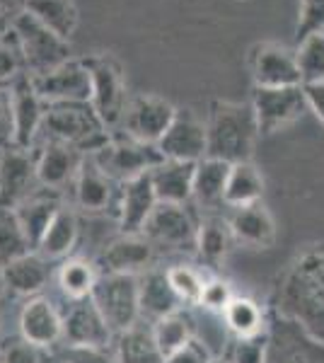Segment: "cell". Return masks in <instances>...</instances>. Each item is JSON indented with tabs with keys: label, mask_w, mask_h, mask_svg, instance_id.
Returning a JSON list of instances; mask_svg holds the SVG:
<instances>
[{
	"label": "cell",
	"mask_w": 324,
	"mask_h": 363,
	"mask_svg": "<svg viewBox=\"0 0 324 363\" xmlns=\"http://www.w3.org/2000/svg\"><path fill=\"white\" fill-rule=\"evenodd\" d=\"M208 133V155L235 162L252 160L259 133L257 114L252 102H228V99H213L206 121Z\"/></svg>",
	"instance_id": "1"
},
{
	"label": "cell",
	"mask_w": 324,
	"mask_h": 363,
	"mask_svg": "<svg viewBox=\"0 0 324 363\" xmlns=\"http://www.w3.org/2000/svg\"><path fill=\"white\" fill-rule=\"evenodd\" d=\"M41 136L44 140H58L92 155L111 138V131L102 124L90 102H68L46 107Z\"/></svg>",
	"instance_id": "2"
},
{
	"label": "cell",
	"mask_w": 324,
	"mask_h": 363,
	"mask_svg": "<svg viewBox=\"0 0 324 363\" xmlns=\"http://www.w3.org/2000/svg\"><path fill=\"white\" fill-rule=\"evenodd\" d=\"M284 308L308 327H324V252L312 250L286 279Z\"/></svg>",
	"instance_id": "3"
},
{
	"label": "cell",
	"mask_w": 324,
	"mask_h": 363,
	"mask_svg": "<svg viewBox=\"0 0 324 363\" xmlns=\"http://www.w3.org/2000/svg\"><path fill=\"white\" fill-rule=\"evenodd\" d=\"M10 29L17 39L25 70L29 75H44L66 63L68 58H73L70 56V42L54 34L29 13H20L15 20H10Z\"/></svg>",
	"instance_id": "4"
},
{
	"label": "cell",
	"mask_w": 324,
	"mask_h": 363,
	"mask_svg": "<svg viewBox=\"0 0 324 363\" xmlns=\"http://www.w3.org/2000/svg\"><path fill=\"white\" fill-rule=\"evenodd\" d=\"M87 68L92 75V109L102 119V124L114 131L121 126L123 112H126V73L121 61L109 51L87 56Z\"/></svg>",
	"instance_id": "5"
},
{
	"label": "cell",
	"mask_w": 324,
	"mask_h": 363,
	"mask_svg": "<svg viewBox=\"0 0 324 363\" xmlns=\"http://www.w3.org/2000/svg\"><path fill=\"white\" fill-rule=\"evenodd\" d=\"M92 301L114 335L131 330L140 320V281L133 274H99Z\"/></svg>",
	"instance_id": "6"
},
{
	"label": "cell",
	"mask_w": 324,
	"mask_h": 363,
	"mask_svg": "<svg viewBox=\"0 0 324 363\" xmlns=\"http://www.w3.org/2000/svg\"><path fill=\"white\" fill-rule=\"evenodd\" d=\"M90 157L107 177L119 182V184L138 177V174L150 172V169H155L164 162L157 145L140 143V140L126 136V133H111L107 143Z\"/></svg>",
	"instance_id": "7"
},
{
	"label": "cell",
	"mask_w": 324,
	"mask_h": 363,
	"mask_svg": "<svg viewBox=\"0 0 324 363\" xmlns=\"http://www.w3.org/2000/svg\"><path fill=\"white\" fill-rule=\"evenodd\" d=\"M41 102L68 104V102H92V75L85 58H68L44 75H32Z\"/></svg>",
	"instance_id": "8"
},
{
	"label": "cell",
	"mask_w": 324,
	"mask_h": 363,
	"mask_svg": "<svg viewBox=\"0 0 324 363\" xmlns=\"http://www.w3.org/2000/svg\"><path fill=\"white\" fill-rule=\"evenodd\" d=\"M179 109L172 102L157 95H135L128 99L126 112L121 119V133L131 136L140 143L157 145L167 128L172 126Z\"/></svg>",
	"instance_id": "9"
},
{
	"label": "cell",
	"mask_w": 324,
	"mask_h": 363,
	"mask_svg": "<svg viewBox=\"0 0 324 363\" xmlns=\"http://www.w3.org/2000/svg\"><path fill=\"white\" fill-rule=\"evenodd\" d=\"M252 107L257 114V124L262 136L281 131L300 119L308 109L303 85L300 87H255L252 92Z\"/></svg>",
	"instance_id": "10"
},
{
	"label": "cell",
	"mask_w": 324,
	"mask_h": 363,
	"mask_svg": "<svg viewBox=\"0 0 324 363\" xmlns=\"http://www.w3.org/2000/svg\"><path fill=\"white\" fill-rule=\"evenodd\" d=\"M37 179V153L15 145L0 150V211H15L34 194Z\"/></svg>",
	"instance_id": "11"
},
{
	"label": "cell",
	"mask_w": 324,
	"mask_h": 363,
	"mask_svg": "<svg viewBox=\"0 0 324 363\" xmlns=\"http://www.w3.org/2000/svg\"><path fill=\"white\" fill-rule=\"evenodd\" d=\"M8 90L10 99H13V145L22 150H32L34 140L41 136L46 104L41 102L29 73L20 75Z\"/></svg>",
	"instance_id": "12"
},
{
	"label": "cell",
	"mask_w": 324,
	"mask_h": 363,
	"mask_svg": "<svg viewBox=\"0 0 324 363\" xmlns=\"http://www.w3.org/2000/svg\"><path fill=\"white\" fill-rule=\"evenodd\" d=\"M140 235L162 247L196 250L199 223H194L191 213L179 203H157Z\"/></svg>",
	"instance_id": "13"
},
{
	"label": "cell",
	"mask_w": 324,
	"mask_h": 363,
	"mask_svg": "<svg viewBox=\"0 0 324 363\" xmlns=\"http://www.w3.org/2000/svg\"><path fill=\"white\" fill-rule=\"evenodd\" d=\"M157 150L164 160L177 162H201L208 155V133L206 124L191 109H179L167 128V133L157 143Z\"/></svg>",
	"instance_id": "14"
},
{
	"label": "cell",
	"mask_w": 324,
	"mask_h": 363,
	"mask_svg": "<svg viewBox=\"0 0 324 363\" xmlns=\"http://www.w3.org/2000/svg\"><path fill=\"white\" fill-rule=\"evenodd\" d=\"M252 78L255 87H300L303 75H300L298 56L293 49L281 44H259L252 49L250 56Z\"/></svg>",
	"instance_id": "15"
},
{
	"label": "cell",
	"mask_w": 324,
	"mask_h": 363,
	"mask_svg": "<svg viewBox=\"0 0 324 363\" xmlns=\"http://www.w3.org/2000/svg\"><path fill=\"white\" fill-rule=\"evenodd\" d=\"M114 330L104 315L99 313L92 298L85 301H73L68 315L63 318V344L66 347H95L107 349Z\"/></svg>",
	"instance_id": "16"
},
{
	"label": "cell",
	"mask_w": 324,
	"mask_h": 363,
	"mask_svg": "<svg viewBox=\"0 0 324 363\" xmlns=\"http://www.w3.org/2000/svg\"><path fill=\"white\" fill-rule=\"evenodd\" d=\"M155 206L157 196L150 172L121 182L119 196H116V218H119L123 235H140Z\"/></svg>",
	"instance_id": "17"
},
{
	"label": "cell",
	"mask_w": 324,
	"mask_h": 363,
	"mask_svg": "<svg viewBox=\"0 0 324 363\" xmlns=\"http://www.w3.org/2000/svg\"><path fill=\"white\" fill-rule=\"evenodd\" d=\"M85 153L73 145L58 143V140H44L37 150V179L44 189L61 191L63 186L73 184L78 177Z\"/></svg>",
	"instance_id": "18"
},
{
	"label": "cell",
	"mask_w": 324,
	"mask_h": 363,
	"mask_svg": "<svg viewBox=\"0 0 324 363\" xmlns=\"http://www.w3.org/2000/svg\"><path fill=\"white\" fill-rule=\"evenodd\" d=\"M104 274H133L140 277L155 262V245L145 235H121L104 247L102 252Z\"/></svg>",
	"instance_id": "19"
},
{
	"label": "cell",
	"mask_w": 324,
	"mask_h": 363,
	"mask_svg": "<svg viewBox=\"0 0 324 363\" xmlns=\"http://www.w3.org/2000/svg\"><path fill=\"white\" fill-rule=\"evenodd\" d=\"M20 337L41 349H51L63 342V318L49 298L34 296L25 303L20 313Z\"/></svg>",
	"instance_id": "20"
},
{
	"label": "cell",
	"mask_w": 324,
	"mask_h": 363,
	"mask_svg": "<svg viewBox=\"0 0 324 363\" xmlns=\"http://www.w3.org/2000/svg\"><path fill=\"white\" fill-rule=\"evenodd\" d=\"M73 194H75V206L82 213H104L114 203V196H119V182L107 177L97 167V162L87 155L78 177L73 182Z\"/></svg>",
	"instance_id": "21"
},
{
	"label": "cell",
	"mask_w": 324,
	"mask_h": 363,
	"mask_svg": "<svg viewBox=\"0 0 324 363\" xmlns=\"http://www.w3.org/2000/svg\"><path fill=\"white\" fill-rule=\"evenodd\" d=\"M228 225L233 230V238L238 245L252 250H269L276 242V223L274 216L262 201L252 206L235 208L228 218Z\"/></svg>",
	"instance_id": "22"
},
{
	"label": "cell",
	"mask_w": 324,
	"mask_h": 363,
	"mask_svg": "<svg viewBox=\"0 0 324 363\" xmlns=\"http://www.w3.org/2000/svg\"><path fill=\"white\" fill-rule=\"evenodd\" d=\"M152 186H155L157 203H179L186 206L194 196V177H196V162H177L164 160L162 165L150 169Z\"/></svg>",
	"instance_id": "23"
},
{
	"label": "cell",
	"mask_w": 324,
	"mask_h": 363,
	"mask_svg": "<svg viewBox=\"0 0 324 363\" xmlns=\"http://www.w3.org/2000/svg\"><path fill=\"white\" fill-rule=\"evenodd\" d=\"M61 208H63V203H61V199H58V191H49V189L34 191L32 196L25 199V201L15 208L17 220H20L27 240L32 242L34 252H37L41 238L49 230L51 220L56 218V213Z\"/></svg>",
	"instance_id": "24"
},
{
	"label": "cell",
	"mask_w": 324,
	"mask_h": 363,
	"mask_svg": "<svg viewBox=\"0 0 324 363\" xmlns=\"http://www.w3.org/2000/svg\"><path fill=\"white\" fill-rule=\"evenodd\" d=\"M140 281V318H150L157 322L164 315H172L181 310L184 303L174 294L172 284L167 279V272L162 269H148L138 277Z\"/></svg>",
	"instance_id": "25"
},
{
	"label": "cell",
	"mask_w": 324,
	"mask_h": 363,
	"mask_svg": "<svg viewBox=\"0 0 324 363\" xmlns=\"http://www.w3.org/2000/svg\"><path fill=\"white\" fill-rule=\"evenodd\" d=\"M5 289L13 291L17 296H39L44 286L49 284V259L39 255V252H29V255L15 259L13 264L3 269Z\"/></svg>",
	"instance_id": "26"
},
{
	"label": "cell",
	"mask_w": 324,
	"mask_h": 363,
	"mask_svg": "<svg viewBox=\"0 0 324 363\" xmlns=\"http://www.w3.org/2000/svg\"><path fill=\"white\" fill-rule=\"evenodd\" d=\"M230 162L218 157H203L196 162V177H194V201L201 208H218L225 203V184L230 177Z\"/></svg>",
	"instance_id": "27"
},
{
	"label": "cell",
	"mask_w": 324,
	"mask_h": 363,
	"mask_svg": "<svg viewBox=\"0 0 324 363\" xmlns=\"http://www.w3.org/2000/svg\"><path fill=\"white\" fill-rule=\"evenodd\" d=\"M25 13L39 20L44 27L70 42L80 25V10L75 0H29Z\"/></svg>",
	"instance_id": "28"
},
{
	"label": "cell",
	"mask_w": 324,
	"mask_h": 363,
	"mask_svg": "<svg viewBox=\"0 0 324 363\" xmlns=\"http://www.w3.org/2000/svg\"><path fill=\"white\" fill-rule=\"evenodd\" d=\"M78 238H80L78 213L73 208L63 206L56 213V218L51 220L49 230L44 233L37 252L44 259H63V257H68L75 250Z\"/></svg>",
	"instance_id": "29"
},
{
	"label": "cell",
	"mask_w": 324,
	"mask_h": 363,
	"mask_svg": "<svg viewBox=\"0 0 324 363\" xmlns=\"http://www.w3.org/2000/svg\"><path fill=\"white\" fill-rule=\"evenodd\" d=\"M264 194V177L257 169L252 160L247 162H235L230 167V177L225 184V206L230 208H242L252 206V203L262 201Z\"/></svg>",
	"instance_id": "30"
},
{
	"label": "cell",
	"mask_w": 324,
	"mask_h": 363,
	"mask_svg": "<svg viewBox=\"0 0 324 363\" xmlns=\"http://www.w3.org/2000/svg\"><path fill=\"white\" fill-rule=\"evenodd\" d=\"M235 245L233 230H230L228 220L220 218H206L199 223V238H196V252L199 257L211 267H218L225 262Z\"/></svg>",
	"instance_id": "31"
},
{
	"label": "cell",
	"mask_w": 324,
	"mask_h": 363,
	"mask_svg": "<svg viewBox=\"0 0 324 363\" xmlns=\"http://www.w3.org/2000/svg\"><path fill=\"white\" fill-rule=\"evenodd\" d=\"M150 330L160 354L167 359V356H172L174 351H179L184 344H189L194 339V320L189 318V313L177 310V313L164 315L157 322H152Z\"/></svg>",
	"instance_id": "32"
},
{
	"label": "cell",
	"mask_w": 324,
	"mask_h": 363,
	"mask_svg": "<svg viewBox=\"0 0 324 363\" xmlns=\"http://www.w3.org/2000/svg\"><path fill=\"white\" fill-rule=\"evenodd\" d=\"M116 361L119 363H164V356L160 354L152 337V330L143 327H131L121 332L116 342Z\"/></svg>",
	"instance_id": "33"
},
{
	"label": "cell",
	"mask_w": 324,
	"mask_h": 363,
	"mask_svg": "<svg viewBox=\"0 0 324 363\" xmlns=\"http://www.w3.org/2000/svg\"><path fill=\"white\" fill-rule=\"evenodd\" d=\"M99 274L85 259H66L58 269V286L70 301H85L95 291Z\"/></svg>",
	"instance_id": "34"
},
{
	"label": "cell",
	"mask_w": 324,
	"mask_h": 363,
	"mask_svg": "<svg viewBox=\"0 0 324 363\" xmlns=\"http://www.w3.org/2000/svg\"><path fill=\"white\" fill-rule=\"evenodd\" d=\"M223 318L235 337H255L264 332V313L252 298L235 296L230 306L223 310Z\"/></svg>",
	"instance_id": "35"
},
{
	"label": "cell",
	"mask_w": 324,
	"mask_h": 363,
	"mask_svg": "<svg viewBox=\"0 0 324 363\" xmlns=\"http://www.w3.org/2000/svg\"><path fill=\"white\" fill-rule=\"evenodd\" d=\"M29 252H34V247L22 230L15 211H0V267L5 269Z\"/></svg>",
	"instance_id": "36"
},
{
	"label": "cell",
	"mask_w": 324,
	"mask_h": 363,
	"mask_svg": "<svg viewBox=\"0 0 324 363\" xmlns=\"http://www.w3.org/2000/svg\"><path fill=\"white\" fill-rule=\"evenodd\" d=\"M298 66L303 83H317L324 80V32L310 34L296 46Z\"/></svg>",
	"instance_id": "37"
},
{
	"label": "cell",
	"mask_w": 324,
	"mask_h": 363,
	"mask_svg": "<svg viewBox=\"0 0 324 363\" xmlns=\"http://www.w3.org/2000/svg\"><path fill=\"white\" fill-rule=\"evenodd\" d=\"M164 272H167V279H169V284H172L174 294L179 296V301L184 303V306H201L206 281L196 269L174 264V267L164 269Z\"/></svg>",
	"instance_id": "38"
},
{
	"label": "cell",
	"mask_w": 324,
	"mask_h": 363,
	"mask_svg": "<svg viewBox=\"0 0 324 363\" xmlns=\"http://www.w3.org/2000/svg\"><path fill=\"white\" fill-rule=\"evenodd\" d=\"M25 73L27 70L20 54V46H17L13 29L8 27V34L0 39V87H10Z\"/></svg>",
	"instance_id": "39"
},
{
	"label": "cell",
	"mask_w": 324,
	"mask_h": 363,
	"mask_svg": "<svg viewBox=\"0 0 324 363\" xmlns=\"http://www.w3.org/2000/svg\"><path fill=\"white\" fill-rule=\"evenodd\" d=\"M46 351L49 349H41L25 337H15L0 347V363H51Z\"/></svg>",
	"instance_id": "40"
},
{
	"label": "cell",
	"mask_w": 324,
	"mask_h": 363,
	"mask_svg": "<svg viewBox=\"0 0 324 363\" xmlns=\"http://www.w3.org/2000/svg\"><path fill=\"white\" fill-rule=\"evenodd\" d=\"M317 32H324V0H300L296 42H303L305 37Z\"/></svg>",
	"instance_id": "41"
},
{
	"label": "cell",
	"mask_w": 324,
	"mask_h": 363,
	"mask_svg": "<svg viewBox=\"0 0 324 363\" xmlns=\"http://www.w3.org/2000/svg\"><path fill=\"white\" fill-rule=\"evenodd\" d=\"M267 342L269 339L264 332L255 337H238L230 363H267Z\"/></svg>",
	"instance_id": "42"
},
{
	"label": "cell",
	"mask_w": 324,
	"mask_h": 363,
	"mask_svg": "<svg viewBox=\"0 0 324 363\" xmlns=\"http://www.w3.org/2000/svg\"><path fill=\"white\" fill-rule=\"evenodd\" d=\"M233 298H235L233 286H230L225 279H211V281H206V286H203L201 306L206 310H213V313H223V310L230 306Z\"/></svg>",
	"instance_id": "43"
},
{
	"label": "cell",
	"mask_w": 324,
	"mask_h": 363,
	"mask_svg": "<svg viewBox=\"0 0 324 363\" xmlns=\"http://www.w3.org/2000/svg\"><path fill=\"white\" fill-rule=\"evenodd\" d=\"M61 361L63 363H119L107 354V349H95V347H66Z\"/></svg>",
	"instance_id": "44"
},
{
	"label": "cell",
	"mask_w": 324,
	"mask_h": 363,
	"mask_svg": "<svg viewBox=\"0 0 324 363\" xmlns=\"http://www.w3.org/2000/svg\"><path fill=\"white\" fill-rule=\"evenodd\" d=\"M164 363H213V359H211L208 347L194 337L189 344H184L179 351H174L172 356H167Z\"/></svg>",
	"instance_id": "45"
},
{
	"label": "cell",
	"mask_w": 324,
	"mask_h": 363,
	"mask_svg": "<svg viewBox=\"0 0 324 363\" xmlns=\"http://www.w3.org/2000/svg\"><path fill=\"white\" fill-rule=\"evenodd\" d=\"M13 145V99L8 87H0V150Z\"/></svg>",
	"instance_id": "46"
},
{
	"label": "cell",
	"mask_w": 324,
	"mask_h": 363,
	"mask_svg": "<svg viewBox=\"0 0 324 363\" xmlns=\"http://www.w3.org/2000/svg\"><path fill=\"white\" fill-rule=\"evenodd\" d=\"M303 92H305L308 109L324 126V80H317V83H303Z\"/></svg>",
	"instance_id": "47"
},
{
	"label": "cell",
	"mask_w": 324,
	"mask_h": 363,
	"mask_svg": "<svg viewBox=\"0 0 324 363\" xmlns=\"http://www.w3.org/2000/svg\"><path fill=\"white\" fill-rule=\"evenodd\" d=\"M29 0H0V17L5 20H15L20 13H25Z\"/></svg>",
	"instance_id": "48"
},
{
	"label": "cell",
	"mask_w": 324,
	"mask_h": 363,
	"mask_svg": "<svg viewBox=\"0 0 324 363\" xmlns=\"http://www.w3.org/2000/svg\"><path fill=\"white\" fill-rule=\"evenodd\" d=\"M5 291V277H3V267H0V296H3Z\"/></svg>",
	"instance_id": "49"
},
{
	"label": "cell",
	"mask_w": 324,
	"mask_h": 363,
	"mask_svg": "<svg viewBox=\"0 0 324 363\" xmlns=\"http://www.w3.org/2000/svg\"><path fill=\"white\" fill-rule=\"evenodd\" d=\"M0 20H3V17H0ZM5 34H8V29H5V27H3V22H0V39H3Z\"/></svg>",
	"instance_id": "50"
},
{
	"label": "cell",
	"mask_w": 324,
	"mask_h": 363,
	"mask_svg": "<svg viewBox=\"0 0 324 363\" xmlns=\"http://www.w3.org/2000/svg\"><path fill=\"white\" fill-rule=\"evenodd\" d=\"M3 320H5V313H3V306H0V327H3Z\"/></svg>",
	"instance_id": "51"
},
{
	"label": "cell",
	"mask_w": 324,
	"mask_h": 363,
	"mask_svg": "<svg viewBox=\"0 0 324 363\" xmlns=\"http://www.w3.org/2000/svg\"><path fill=\"white\" fill-rule=\"evenodd\" d=\"M51 363H63V361H51Z\"/></svg>",
	"instance_id": "52"
}]
</instances>
